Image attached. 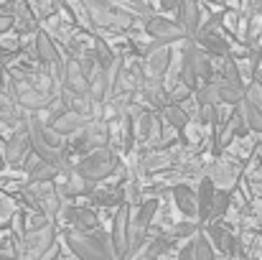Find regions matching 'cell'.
<instances>
[{
  "label": "cell",
  "instance_id": "obj_21",
  "mask_svg": "<svg viewBox=\"0 0 262 260\" xmlns=\"http://www.w3.org/2000/svg\"><path fill=\"white\" fill-rule=\"evenodd\" d=\"M67 186H69L72 199H74V196H82V194H89V191H94V181L84 178L77 169H69V171H67Z\"/></svg>",
  "mask_w": 262,
  "mask_h": 260
},
{
  "label": "cell",
  "instance_id": "obj_26",
  "mask_svg": "<svg viewBox=\"0 0 262 260\" xmlns=\"http://www.w3.org/2000/svg\"><path fill=\"white\" fill-rule=\"evenodd\" d=\"M143 164H145V171L148 173H156V171H161V169H168L171 166V156L163 153V151H156V153L145 156Z\"/></svg>",
  "mask_w": 262,
  "mask_h": 260
},
{
  "label": "cell",
  "instance_id": "obj_30",
  "mask_svg": "<svg viewBox=\"0 0 262 260\" xmlns=\"http://www.w3.org/2000/svg\"><path fill=\"white\" fill-rule=\"evenodd\" d=\"M138 186H140V184H138L135 178H127V181H125V196H127V204H130V207L140 202V189H138Z\"/></svg>",
  "mask_w": 262,
  "mask_h": 260
},
{
  "label": "cell",
  "instance_id": "obj_20",
  "mask_svg": "<svg viewBox=\"0 0 262 260\" xmlns=\"http://www.w3.org/2000/svg\"><path fill=\"white\" fill-rule=\"evenodd\" d=\"M209 178L219 186V189H232V184L237 181V169L232 164H216L211 171H209Z\"/></svg>",
  "mask_w": 262,
  "mask_h": 260
},
{
  "label": "cell",
  "instance_id": "obj_39",
  "mask_svg": "<svg viewBox=\"0 0 262 260\" xmlns=\"http://www.w3.org/2000/svg\"><path fill=\"white\" fill-rule=\"evenodd\" d=\"M3 120H5V112H3V107H0V123H3Z\"/></svg>",
  "mask_w": 262,
  "mask_h": 260
},
{
  "label": "cell",
  "instance_id": "obj_38",
  "mask_svg": "<svg viewBox=\"0 0 262 260\" xmlns=\"http://www.w3.org/2000/svg\"><path fill=\"white\" fill-rule=\"evenodd\" d=\"M3 166H5V158H3V153H0V171H3Z\"/></svg>",
  "mask_w": 262,
  "mask_h": 260
},
{
  "label": "cell",
  "instance_id": "obj_18",
  "mask_svg": "<svg viewBox=\"0 0 262 260\" xmlns=\"http://www.w3.org/2000/svg\"><path fill=\"white\" fill-rule=\"evenodd\" d=\"M89 97L92 99H102L107 97V67L97 62L94 72L89 74Z\"/></svg>",
  "mask_w": 262,
  "mask_h": 260
},
{
  "label": "cell",
  "instance_id": "obj_19",
  "mask_svg": "<svg viewBox=\"0 0 262 260\" xmlns=\"http://www.w3.org/2000/svg\"><path fill=\"white\" fill-rule=\"evenodd\" d=\"M196 44H199L204 51H209V54H219V56H227V54H229V44H227L224 38H219L216 33H211V31H201V33L196 36Z\"/></svg>",
  "mask_w": 262,
  "mask_h": 260
},
{
  "label": "cell",
  "instance_id": "obj_31",
  "mask_svg": "<svg viewBox=\"0 0 262 260\" xmlns=\"http://www.w3.org/2000/svg\"><path fill=\"white\" fill-rule=\"evenodd\" d=\"M0 51L15 54V51H20V41H18L15 36H5V33H3V38H0Z\"/></svg>",
  "mask_w": 262,
  "mask_h": 260
},
{
  "label": "cell",
  "instance_id": "obj_27",
  "mask_svg": "<svg viewBox=\"0 0 262 260\" xmlns=\"http://www.w3.org/2000/svg\"><path fill=\"white\" fill-rule=\"evenodd\" d=\"M193 250H196V260H214V243L201 232L193 240Z\"/></svg>",
  "mask_w": 262,
  "mask_h": 260
},
{
  "label": "cell",
  "instance_id": "obj_40",
  "mask_svg": "<svg viewBox=\"0 0 262 260\" xmlns=\"http://www.w3.org/2000/svg\"><path fill=\"white\" fill-rule=\"evenodd\" d=\"M260 143H262V133H260Z\"/></svg>",
  "mask_w": 262,
  "mask_h": 260
},
{
  "label": "cell",
  "instance_id": "obj_6",
  "mask_svg": "<svg viewBox=\"0 0 262 260\" xmlns=\"http://www.w3.org/2000/svg\"><path fill=\"white\" fill-rule=\"evenodd\" d=\"M145 54H148V69H150L153 79H163V77L168 74V67L173 64V51H171V44L153 41L150 46H145Z\"/></svg>",
  "mask_w": 262,
  "mask_h": 260
},
{
  "label": "cell",
  "instance_id": "obj_14",
  "mask_svg": "<svg viewBox=\"0 0 262 260\" xmlns=\"http://www.w3.org/2000/svg\"><path fill=\"white\" fill-rule=\"evenodd\" d=\"M206 237L224 253V255H234L237 253V240L234 235H229V230L219 227V225H206Z\"/></svg>",
  "mask_w": 262,
  "mask_h": 260
},
{
  "label": "cell",
  "instance_id": "obj_1",
  "mask_svg": "<svg viewBox=\"0 0 262 260\" xmlns=\"http://www.w3.org/2000/svg\"><path fill=\"white\" fill-rule=\"evenodd\" d=\"M69 250L77 255V260H117L115 258V248L112 240H107V235H92L82 230H69L64 235Z\"/></svg>",
  "mask_w": 262,
  "mask_h": 260
},
{
  "label": "cell",
  "instance_id": "obj_8",
  "mask_svg": "<svg viewBox=\"0 0 262 260\" xmlns=\"http://www.w3.org/2000/svg\"><path fill=\"white\" fill-rule=\"evenodd\" d=\"M28 148H31V130H28V123H26V125H18V130L5 143V161L8 164L23 161L26 153H28Z\"/></svg>",
  "mask_w": 262,
  "mask_h": 260
},
{
  "label": "cell",
  "instance_id": "obj_32",
  "mask_svg": "<svg viewBox=\"0 0 262 260\" xmlns=\"http://www.w3.org/2000/svg\"><path fill=\"white\" fill-rule=\"evenodd\" d=\"M13 214H15V204H13V199H8V196L0 194V219H10Z\"/></svg>",
  "mask_w": 262,
  "mask_h": 260
},
{
  "label": "cell",
  "instance_id": "obj_29",
  "mask_svg": "<svg viewBox=\"0 0 262 260\" xmlns=\"http://www.w3.org/2000/svg\"><path fill=\"white\" fill-rule=\"evenodd\" d=\"M199 117H201L204 125L216 128L219 125V105H201L199 107Z\"/></svg>",
  "mask_w": 262,
  "mask_h": 260
},
{
  "label": "cell",
  "instance_id": "obj_10",
  "mask_svg": "<svg viewBox=\"0 0 262 260\" xmlns=\"http://www.w3.org/2000/svg\"><path fill=\"white\" fill-rule=\"evenodd\" d=\"M64 85L67 89L74 94V97H89V79L87 74L82 72V64L79 59H67V77H64Z\"/></svg>",
  "mask_w": 262,
  "mask_h": 260
},
{
  "label": "cell",
  "instance_id": "obj_3",
  "mask_svg": "<svg viewBox=\"0 0 262 260\" xmlns=\"http://www.w3.org/2000/svg\"><path fill=\"white\" fill-rule=\"evenodd\" d=\"M36 54H38V62L43 64V72L56 82V85H64V77H67V62L61 59L54 38L46 33V31H38L36 33Z\"/></svg>",
  "mask_w": 262,
  "mask_h": 260
},
{
  "label": "cell",
  "instance_id": "obj_2",
  "mask_svg": "<svg viewBox=\"0 0 262 260\" xmlns=\"http://www.w3.org/2000/svg\"><path fill=\"white\" fill-rule=\"evenodd\" d=\"M74 169L89 181H102L117 169V156L110 148H94L74 164Z\"/></svg>",
  "mask_w": 262,
  "mask_h": 260
},
{
  "label": "cell",
  "instance_id": "obj_35",
  "mask_svg": "<svg viewBox=\"0 0 262 260\" xmlns=\"http://www.w3.org/2000/svg\"><path fill=\"white\" fill-rule=\"evenodd\" d=\"M13 26H15V21H13L8 13H0V36H3V33H8Z\"/></svg>",
  "mask_w": 262,
  "mask_h": 260
},
{
  "label": "cell",
  "instance_id": "obj_4",
  "mask_svg": "<svg viewBox=\"0 0 262 260\" xmlns=\"http://www.w3.org/2000/svg\"><path fill=\"white\" fill-rule=\"evenodd\" d=\"M130 232H133V212H130V204H120L117 212H115V219H112V248H115V258L117 260H127L130 255Z\"/></svg>",
  "mask_w": 262,
  "mask_h": 260
},
{
  "label": "cell",
  "instance_id": "obj_28",
  "mask_svg": "<svg viewBox=\"0 0 262 260\" xmlns=\"http://www.w3.org/2000/svg\"><path fill=\"white\" fill-rule=\"evenodd\" d=\"M229 204H232V196H229V191H227V189L216 191L214 209H211V219H216V217H224V214L229 212Z\"/></svg>",
  "mask_w": 262,
  "mask_h": 260
},
{
  "label": "cell",
  "instance_id": "obj_33",
  "mask_svg": "<svg viewBox=\"0 0 262 260\" xmlns=\"http://www.w3.org/2000/svg\"><path fill=\"white\" fill-rule=\"evenodd\" d=\"M196 227H199V225H193V222H181V225H176L173 230H171V235H173V237H186V235H193Z\"/></svg>",
  "mask_w": 262,
  "mask_h": 260
},
{
  "label": "cell",
  "instance_id": "obj_11",
  "mask_svg": "<svg viewBox=\"0 0 262 260\" xmlns=\"http://www.w3.org/2000/svg\"><path fill=\"white\" fill-rule=\"evenodd\" d=\"M196 196H199V225H206L211 219V209H214V199H216V184L209 178V173L201 178Z\"/></svg>",
  "mask_w": 262,
  "mask_h": 260
},
{
  "label": "cell",
  "instance_id": "obj_25",
  "mask_svg": "<svg viewBox=\"0 0 262 260\" xmlns=\"http://www.w3.org/2000/svg\"><path fill=\"white\" fill-rule=\"evenodd\" d=\"M15 28H18L20 33L36 28V15H33L31 5H20V8L15 10Z\"/></svg>",
  "mask_w": 262,
  "mask_h": 260
},
{
  "label": "cell",
  "instance_id": "obj_5",
  "mask_svg": "<svg viewBox=\"0 0 262 260\" xmlns=\"http://www.w3.org/2000/svg\"><path fill=\"white\" fill-rule=\"evenodd\" d=\"M143 31H145L150 38L163 41V44H173V41L188 38V33H186V28H183L181 23L168 21V18H163V15H148V18L143 21Z\"/></svg>",
  "mask_w": 262,
  "mask_h": 260
},
{
  "label": "cell",
  "instance_id": "obj_7",
  "mask_svg": "<svg viewBox=\"0 0 262 260\" xmlns=\"http://www.w3.org/2000/svg\"><path fill=\"white\" fill-rule=\"evenodd\" d=\"M15 87V94H18V102L31 110V112H41V110H49L51 105V94H46L43 89H38L36 85H26L23 79H15L13 82Z\"/></svg>",
  "mask_w": 262,
  "mask_h": 260
},
{
  "label": "cell",
  "instance_id": "obj_17",
  "mask_svg": "<svg viewBox=\"0 0 262 260\" xmlns=\"http://www.w3.org/2000/svg\"><path fill=\"white\" fill-rule=\"evenodd\" d=\"M239 117L245 120L247 130H255V133H262V107H257L255 102H250L247 97L239 102Z\"/></svg>",
  "mask_w": 262,
  "mask_h": 260
},
{
  "label": "cell",
  "instance_id": "obj_13",
  "mask_svg": "<svg viewBox=\"0 0 262 260\" xmlns=\"http://www.w3.org/2000/svg\"><path fill=\"white\" fill-rule=\"evenodd\" d=\"M67 222L72 225V230H82V232H92L97 227V214L92 209H84V207H64L61 209Z\"/></svg>",
  "mask_w": 262,
  "mask_h": 260
},
{
  "label": "cell",
  "instance_id": "obj_34",
  "mask_svg": "<svg viewBox=\"0 0 262 260\" xmlns=\"http://www.w3.org/2000/svg\"><path fill=\"white\" fill-rule=\"evenodd\" d=\"M99 204H115V202H120V194L117 191H97V196H94Z\"/></svg>",
  "mask_w": 262,
  "mask_h": 260
},
{
  "label": "cell",
  "instance_id": "obj_23",
  "mask_svg": "<svg viewBox=\"0 0 262 260\" xmlns=\"http://www.w3.org/2000/svg\"><path fill=\"white\" fill-rule=\"evenodd\" d=\"M193 67H196V74H199V79H201V82H211L214 67H211L209 51L204 54V51L199 49V44H196V49H193Z\"/></svg>",
  "mask_w": 262,
  "mask_h": 260
},
{
  "label": "cell",
  "instance_id": "obj_36",
  "mask_svg": "<svg viewBox=\"0 0 262 260\" xmlns=\"http://www.w3.org/2000/svg\"><path fill=\"white\" fill-rule=\"evenodd\" d=\"M178 260H196V250H193V243H188L186 248H181Z\"/></svg>",
  "mask_w": 262,
  "mask_h": 260
},
{
  "label": "cell",
  "instance_id": "obj_9",
  "mask_svg": "<svg viewBox=\"0 0 262 260\" xmlns=\"http://www.w3.org/2000/svg\"><path fill=\"white\" fill-rule=\"evenodd\" d=\"M89 123H92L89 115L79 112V110H67V112H61L56 120H51L49 125H51L56 133H61V135H74V133H82Z\"/></svg>",
  "mask_w": 262,
  "mask_h": 260
},
{
  "label": "cell",
  "instance_id": "obj_22",
  "mask_svg": "<svg viewBox=\"0 0 262 260\" xmlns=\"http://www.w3.org/2000/svg\"><path fill=\"white\" fill-rule=\"evenodd\" d=\"M156 212H158V199H145V202H140L138 214H133V225L148 230V225L156 219Z\"/></svg>",
  "mask_w": 262,
  "mask_h": 260
},
{
  "label": "cell",
  "instance_id": "obj_15",
  "mask_svg": "<svg viewBox=\"0 0 262 260\" xmlns=\"http://www.w3.org/2000/svg\"><path fill=\"white\" fill-rule=\"evenodd\" d=\"M61 171V166L56 164H49V161H36L31 169H28V184H46V181H54Z\"/></svg>",
  "mask_w": 262,
  "mask_h": 260
},
{
  "label": "cell",
  "instance_id": "obj_16",
  "mask_svg": "<svg viewBox=\"0 0 262 260\" xmlns=\"http://www.w3.org/2000/svg\"><path fill=\"white\" fill-rule=\"evenodd\" d=\"M163 123L171 128V130H176L178 135H183L186 133V128H188V112L181 107V105H168L166 110H163Z\"/></svg>",
  "mask_w": 262,
  "mask_h": 260
},
{
  "label": "cell",
  "instance_id": "obj_37",
  "mask_svg": "<svg viewBox=\"0 0 262 260\" xmlns=\"http://www.w3.org/2000/svg\"><path fill=\"white\" fill-rule=\"evenodd\" d=\"M181 5H183V0H161V8L163 10H181Z\"/></svg>",
  "mask_w": 262,
  "mask_h": 260
},
{
  "label": "cell",
  "instance_id": "obj_12",
  "mask_svg": "<svg viewBox=\"0 0 262 260\" xmlns=\"http://www.w3.org/2000/svg\"><path fill=\"white\" fill-rule=\"evenodd\" d=\"M173 202L176 207L186 214V217H196L199 219V196L193 194V189L188 184H176L173 186Z\"/></svg>",
  "mask_w": 262,
  "mask_h": 260
},
{
  "label": "cell",
  "instance_id": "obj_24",
  "mask_svg": "<svg viewBox=\"0 0 262 260\" xmlns=\"http://www.w3.org/2000/svg\"><path fill=\"white\" fill-rule=\"evenodd\" d=\"M196 99H199V105H222L219 82H204L196 89Z\"/></svg>",
  "mask_w": 262,
  "mask_h": 260
}]
</instances>
